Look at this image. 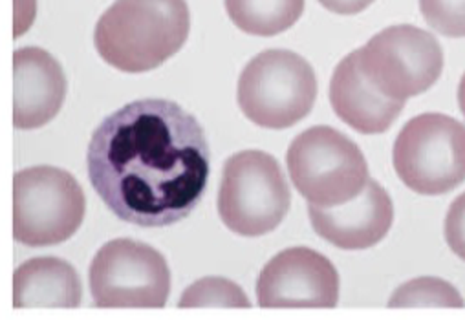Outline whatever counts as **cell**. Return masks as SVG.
Wrapping results in <instances>:
<instances>
[{"label": "cell", "instance_id": "obj_1", "mask_svg": "<svg viewBox=\"0 0 465 320\" xmlns=\"http://www.w3.org/2000/svg\"><path fill=\"white\" fill-rule=\"evenodd\" d=\"M211 152L202 125L174 101L140 99L94 132L88 178L120 220L167 228L187 218L209 183Z\"/></svg>", "mask_w": 465, "mask_h": 320}, {"label": "cell", "instance_id": "obj_2", "mask_svg": "<svg viewBox=\"0 0 465 320\" xmlns=\"http://www.w3.org/2000/svg\"><path fill=\"white\" fill-rule=\"evenodd\" d=\"M189 28L185 0H115L95 24L94 44L115 70L143 73L178 53Z\"/></svg>", "mask_w": 465, "mask_h": 320}, {"label": "cell", "instance_id": "obj_3", "mask_svg": "<svg viewBox=\"0 0 465 320\" xmlns=\"http://www.w3.org/2000/svg\"><path fill=\"white\" fill-rule=\"evenodd\" d=\"M290 205V185L273 156L244 150L225 161L218 215L227 229L248 238L264 237L281 226Z\"/></svg>", "mask_w": 465, "mask_h": 320}, {"label": "cell", "instance_id": "obj_4", "mask_svg": "<svg viewBox=\"0 0 465 320\" xmlns=\"http://www.w3.org/2000/svg\"><path fill=\"white\" fill-rule=\"evenodd\" d=\"M317 79L312 64L290 50H266L253 57L239 79L237 99L244 116L264 129L282 131L313 109Z\"/></svg>", "mask_w": 465, "mask_h": 320}, {"label": "cell", "instance_id": "obj_5", "mask_svg": "<svg viewBox=\"0 0 465 320\" xmlns=\"http://www.w3.org/2000/svg\"><path fill=\"white\" fill-rule=\"evenodd\" d=\"M290 178L310 203L335 207L360 196L369 181L361 149L331 127H312L288 149Z\"/></svg>", "mask_w": 465, "mask_h": 320}, {"label": "cell", "instance_id": "obj_6", "mask_svg": "<svg viewBox=\"0 0 465 320\" xmlns=\"http://www.w3.org/2000/svg\"><path fill=\"white\" fill-rule=\"evenodd\" d=\"M84 192L77 179L57 167L41 165L14 179V237L30 247L72 238L84 220Z\"/></svg>", "mask_w": 465, "mask_h": 320}, {"label": "cell", "instance_id": "obj_7", "mask_svg": "<svg viewBox=\"0 0 465 320\" xmlns=\"http://www.w3.org/2000/svg\"><path fill=\"white\" fill-rule=\"evenodd\" d=\"M392 161L411 190L447 194L465 181V127L445 114L416 116L401 129Z\"/></svg>", "mask_w": 465, "mask_h": 320}, {"label": "cell", "instance_id": "obj_8", "mask_svg": "<svg viewBox=\"0 0 465 320\" xmlns=\"http://www.w3.org/2000/svg\"><path fill=\"white\" fill-rule=\"evenodd\" d=\"M90 291L97 307H163L171 291V271L154 247L118 238L95 253Z\"/></svg>", "mask_w": 465, "mask_h": 320}, {"label": "cell", "instance_id": "obj_9", "mask_svg": "<svg viewBox=\"0 0 465 320\" xmlns=\"http://www.w3.org/2000/svg\"><path fill=\"white\" fill-rule=\"evenodd\" d=\"M358 52L369 82L398 101L427 92L443 70V50L436 37L412 24L391 26Z\"/></svg>", "mask_w": 465, "mask_h": 320}, {"label": "cell", "instance_id": "obj_10", "mask_svg": "<svg viewBox=\"0 0 465 320\" xmlns=\"http://www.w3.org/2000/svg\"><path fill=\"white\" fill-rule=\"evenodd\" d=\"M257 300L261 307H335L339 273L313 249H286L261 271Z\"/></svg>", "mask_w": 465, "mask_h": 320}, {"label": "cell", "instance_id": "obj_11", "mask_svg": "<svg viewBox=\"0 0 465 320\" xmlns=\"http://www.w3.org/2000/svg\"><path fill=\"white\" fill-rule=\"evenodd\" d=\"M308 215L315 233L339 249L360 251L381 242L392 228L394 207L389 192L369 178L354 199L319 207L310 203Z\"/></svg>", "mask_w": 465, "mask_h": 320}, {"label": "cell", "instance_id": "obj_12", "mask_svg": "<svg viewBox=\"0 0 465 320\" xmlns=\"http://www.w3.org/2000/svg\"><path fill=\"white\" fill-rule=\"evenodd\" d=\"M66 97V77L59 61L43 48L14 53V123L34 131L50 123Z\"/></svg>", "mask_w": 465, "mask_h": 320}, {"label": "cell", "instance_id": "obj_13", "mask_svg": "<svg viewBox=\"0 0 465 320\" xmlns=\"http://www.w3.org/2000/svg\"><path fill=\"white\" fill-rule=\"evenodd\" d=\"M330 102L342 123L367 136L387 132L405 106V101L387 97L369 82L358 50L337 64L330 81Z\"/></svg>", "mask_w": 465, "mask_h": 320}, {"label": "cell", "instance_id": "obj_14", "mask_svg": "<svg viewBox=\"0 0 465 320\" xmlns=\"http://www.w3.org/2000/svg\"><path fill=\"white\" fill-rule=\"evenodd\" d=\"M81 280L77 271L55 257L32 258L17 267L14 276V305L25 307H77Z\"/></svg>", "mask_w": 465, "mask_h": 320}, {"label": "cell", "instance_id": "obj_15", "mask_svg": "<svg viewBox=\"0 0 465 320\" xmlns=\"http://www.w3.org/2000/svg\"><path fill=\"white\" fill-rule=\"evenodd\" d=\"M223 5L232 24L259 37L290 30L304 12V0H223Z\"/></svg>", "mask_w": 465, "mask_h": 320}, {"label": "cell", "instance_id": "obj_16", "mask_svg": "<svg viewBox=\"0 0 465 320\" xmlns=\"http://www.w3.org/2000/svg\"><path fill=\"white\" fill-rule=\"evenodd\" d=\"M463 307V300L456 287L440 278H416L396 289L389 300V307Z\"/></svg>", "mask_w": 465, "mask_h": 320}, {"label": "cell", "instance_id": "obj_17", "mask_svg": "<svg viewBox=\"0 0 465 320\" xmlns=\"http://www.w3.org/2000/svg\"><path fill=\"white\" fill-rule=\"evenodd\" d=\"M180 307H252L244 291L225 278H202L189 286L180 302Z\"/></svg>", "mask_w": 465, "mask_h": 320}, {"label": "cell", "instance_id": "obj_18", "mask_svg": "<svg viewBox=\"0 0 465 320\" xmlns=\"http://www.w3.org/2000/svg\"><path fill=\"white\" fill-rule=\"evenodd\" d=\"M427 24L452 39L465 37V0H420Z\"/></svg>", "mask_w": 465, "mask_h": 320}, {"label": "cell", "instance_id": "obj_19", "mask_svg": "<svg viewBox=\"0 0 465 320\" xmlns=\"http://www.w3.org/2000/svg\"><path fill=\"white\" fill-rule=\"evenodd\" d=\"M445 240L450 251L465 262V192L460 194L447 210Z\"/></svg>", "mask_w": 465, "mask_h": 320}, {"label": "cell", "instance_id": "obj_20", "mask_svg": "<svg viewBox=\"0 0 465 320\" xmlns=\"http://www.w3.org/2000/svg\"><path fill=\"white\" fill-rule=\"evenodd\" d=\"M319 3L331 14L337 15H356L367 10L374 0H319Z\"/></svg>", "mask_w": 465, "mask_h": 320}, {"label": "cell", "instance_id": "obj_21", "mask_svg": "<svg viewBox=\"0 0 465 320\" xmlns=\"http://www.w3.org/2000/svg\"><path fill=\"white\" fill-rule=\"evenodd\" d=\"M458 104H460V111L461 114L465 116V73L460 81V86H458Z\"/></svg>", "mask_w": 465, "mask_h": 320}]
</instances>
